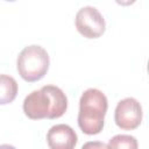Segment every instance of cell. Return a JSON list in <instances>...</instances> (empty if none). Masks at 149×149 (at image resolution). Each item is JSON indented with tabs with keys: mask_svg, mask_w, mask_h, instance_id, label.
I'll list each match as a JSON object with an SVG mask.
<instances>
[{
	"mask_svg": "<svg viewBox=\"0 0 149 149\" xmlns=\"http://www.w3.org/2000/svg\"><path fill=\"white\" fill-rule=\"evenodd\" d=\"M68 108V98L57 86L45 85L30 92L23 100V112L31 120L57 119Z\"/></svg>",
	"mask_w": 149,
	"mask_h": 149,
	"instance_id": "1",
	"label": "cell"
},
{
	"mask_svg": "<svg viewBox=\"0 0 149 149\" xmlns=\"http://www.w3.org/2000/svg\"><path fill=\"white\" fill-rule=\"evenodd\" d=\"M108 102L106 95L98 88H87L79 100L78 126L86 135L99 134L104 128V119Z\"/></svg>",
	"mask_w": 149,
	"mask_h": 149,
	"instance_id": "2",
	"label": "cell"
},
{
	"mask_svg": "<svg viewBox=\"0 0 149 149\" xmlns=\"http://www.w3.org/2000/svg\"><path fill=\"white\" fill-rule=\"evenodd\" d=\"M49 55L41 45H28L17 56L16 68L26 81L33 83L42 79L49 69Z\"/></svg>",
	"mask_w": 149,
	"mask_h": 149,
	"instance_id": "3",
	"label": "cell"
},
{
	"mask_svg": "<svg viewBox=\"0 0 149 149\" xmlns=\"http://www.w3.org/2000/svg\"><path fill=\"white\" fill-rule=\"evenodd\" d=\"M105 27V20L95 7L85 6L76 14V28L84 37L98 38L104 34Z\"/></svg>",
	"mask_w": 149,
	"mask_h": 149,
	"instance_id": "4",
	"label": "cell"
},
{
	"mask_svg": "<svg viewBox=\"0 0 149 149\" xmlns=\"http://www.w3.org/2000/svg\"><path fill=\"white\" fill-rule=\"evenodd\" d=\"M142 115L141 104L135 98H125L120 100L115 107L114 120L119 128L133 130L140 126Z\"/></svg>",
	"mask_w": 149,
	"mask_h": 149,
	"instance_id": "5",
	"label": "cell"
},
{
	"mask_svg": "<svg viewBox=\"0 0 149 149\" xmlns=\"http://www.w3.org/2000/svg\"><path fill=\"white\" fill-rule=\"evenodd\" d=\"M77 141L76 132L65 123L52 126L47 134V142L50 149H74Z\"/></svg>",
	"mask_w": 149,
	"mask_h": 149,
	"instance_id": "6",
	"label": "cell"
},
{
	"mask_svg": "<svg viewBox=\"0 0 149 149\" xmlns=\"http://www.w3.org/2000/svg\"><path fill=\"white\" fill-rule=\"evenodd\" d=\"M17 83L8 74H0V105L12 102L17 94Z\"/></svg>",
	"mask_w": 149,
	"mask_h": 149,
	"instance_id": "7",
	"label": "cell"
},
{
	"mask_svg": "<svg viewBox=\"0 0 149 149\" xmlns=\"http://www.w3.org/2000/svg\"><path fill=\"white\" fill-rule=\"evenodd\" d=\"M137 148H139L137 140L134 136L126 134H119L113 136L107 144V149H137Z\"/></svg>",
	"mask_w": 149,
	"mask_h": 149,
	"instance_id": "8",
	"label": "cell"
},
{
	"mask_svg": "<svg viewBox=\"0 0 149 149\" xmlns=\"http://www.w3.org/2000/svg\"><path fill=\"white\" fill-rule=\"evenodd\" d=\"M81 149H107V144L100 141H88L81 147Z\"/></svg>",
	"mask_w": 149,
	"mask_h": 149,
	"instance_id": "9",
	"label": "cell"
},
{
	"mask_svg": "<svg viewBox=\"0 0 149 149\" xmlns=\"http://www.w3.org/2000/svg\"><path fill=\"white\" fill-rule=\"evenodd\" d=\"M0 149H16L15 147L10 146V144H1L0 146Z\"/></svg>",
	"mask_w": 149,
	"mask_h": 149,
	"instance_id": "10",
	"label": "cell"
}]
</instances>
